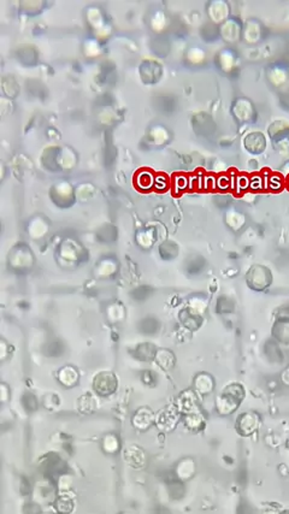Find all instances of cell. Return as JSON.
Instances as JSON below:
<instances>
[{
	"instance_id": "cell-1",
	"label": "cell",
	"mask_w": 289,
	"mask_h": 514,
	"mask_svg": "<svg viewBox=\"0 0 289 514\" xmlns=\"http://www.w3.org/2000/svg\"><path fill=\"white\" fill-rule=\"evenodd\" d=\"M245 398V390L238 383L229 384L222 395L217 399V408L220 414H229L238 408L239 403Z\"/></svg>"
},
{
	"instance_id": "cell-2",
	"label": "cell",
	"mask_w": 289,
	"mask_h": 514,
	"mask_svg": "<svg viewBox=\"0 0 289 514\" xmlns=\"http://www.w3.org/2000/svg\"><path fill=\"white\" fill-rule=\"evenodd\" d=\"M247 281L249 287L256 291H262L271 283V273L264 266H253L248 271Z\"/></svg>"
},
{
	"instance_id": "cell-3",
	"label": "cell",
	"mask_w": 289,
	"mask_h": 514,
	"mask_svg": "<svg viewBox=\"0 0 289 514\" xmlns=\"http://www.w3.org/2000/svg\"><path fill=\"white\" fill-rule=\"evenodd\" d=\"M94 390L99 395L106 396L115 392L117 388V378L111 372H102L95 376L93 382Z\"/></svg>"
},
{
	"instance_id": "cell-4",
	"label": "cell",
	"mask_w": 289,
	"mask_h": 514,
	"mask_svg": "<svg viewBox=\"0 0 289 514\" xmlns=\"http://www.w3.org/2000/svg\"><path fill=\"white\" fill-rule=\"evenodd\" d=\"M258 417L254 414V413L247 412L243 413L242 415H240L238 419V430L241 435H251L253 431L255 430L256 426H258Z\"/></svg>"
},
{
	"instance_id": "cell-5",
	"label": "cell",
	"mask_w": 289,
	"mask_h": 514,
	"mask_svg": "<svg viewBox=\"0 0 289 514\" xmlns=\"http://www.w3.org/2000/svg\"><path fill=\"white\" fill-rule=\"evenodd\" d=\"M178 422V412L175 407H169L159 414L158 426L162 430H171Z\"/></svg>"
},
{
	"instance_id": "cell-6",
	"label": "cell",
	"mask_w": 289,
	"mask_h": 514,
	"mask_svg": "<svg viewBox=\"0 0 289 514\" xmlns=\"http://www.w3.org/2000/svg\"><path fill=\"white\" fill-rule=\"evenodd\" d=\"M124 459L133 467H141L145 464V455L136 447H131L124 452Z\"/></svg>"
},
{
	"instance_id": "cell-7",
	"label": "cell",
	"mask_w": 289,
	"mask_h": 514,
	"mask_svg": "<svg viewBox=\"0 0 289 514\" xmlns=\"http://www.w3.org/2000/svg\"><path fill=\"white\" fill-rule=\"evenodd\" d=\"M181 320L182 323L186 325V328H189V329H197L201 324L200 315L198 314V312L191 310V308L181 312Z\"/></svg>"
},
{
	"instance_id": "cell-8",
	"label": "cell",
	"mask_w": 289,
	"mask_h": 514,
	"mask_svg": "<svg viewBox=\"0 0 289 514\" xmlns=\"http://www.w3.org/2000/svg\"><path fill=\"white\" fill-rule=\"evenodd\" d=\"M54 509L58 514H70L74 509V501L68 495L58 496L54 501Z\"/></svg>"
},
{
	"instance_id": "cell-9",
	"label": "cell",
	"mask_w": 289,
	"mask_h": 514,
	"mask_svg": "<svg viewBox=\"0 0 289 514\" xmlns=\"http://www.w3.org/2000/svg\"><path fill=\"white\" fill-rule=\"evenodd\" d=\"M180 407L186 414L194 412V409L197 408V400L193 393L186 392L184 394H182L180 399Z\"/></svg>"
},
{
	"instance_id": "cell-10",
	"label": "cell",
	"mask_w": 289,
	"mask_h": 514,
	"mask_svg": "<svg viewBox=\"0 0 289 514\" xmlns=\"http://www.w3.org/2000/svg\"><path fill=\"white\" fill-rule=\"evenodd\" d=\"M133 423L136 428L139 429H147L152 423V414L151 412L147 411V409L142 408L134 415V419H133Z\"/></svg>"
},
{
	"instance_id": "cell-11",
	"label": "cell",
	"mask_w": 289,
	"mask_h": 514,
	"mask_svg": "<svg viewBox=\"0 0 289 514\" xmlns=\"http://www.w3.org/2000/svg\"><path fill=\"white\" fill-rule=\"evenodd\" d=\"M59 379L64 385L73 387L77 382V379H79V373L74 369H71V367H66V369L60 371Z\"/></svg>"
},
{
	"instance_id": "cell-12",
	"label": "cell",
	"mask_w": 289,
	"mask_h": 514,
	"mask_svg": "<svg viewBox=\"0 0 289 514\" xmlns=\"http://www.w3.org/2000/svg\"><path fill=\"white\" fill-rule=\"evenodd\" d=\"M196 387L200 393L206 394L213 388V380L207 375H200L196 379Z\"/></svg>"
},
{
	"instance_id": "cell-13",
	"label": "cell",
	"mask_w": 289,
	"mask_h": 514,
	"mask_svg": "<svg viewBox=\"0 0 289 514\" xmlns=\"http://www.w3.org/2000/svg\"><path fill=\"white\" fill-rule=\"evenodd\" d=\"M246 141H251L252 145L247 146L249 151L254 152V153H258V152H262L263 149H264V146H265V141H264V138H263V135L261 134H252L249 135L247 140Z\"/></svg>"
},
{
	"instance_id": "cell-14",
	"label": "cell",
	"mask_w": 289,
	"mask_h": 514,
	"mask_svg": "<svg viewBox=\"0 0 289 514\" xmlns=\"http://www.w3.org/2000/svg\"><path fill=\"white\" fill-rule=\"evenodd\" d=\"M184 422H186V425L191 430H198V429H201V426L204 425V419L196 412L188 413L186 418H184Z\"/></svg>"
},
{
	"instance_id": "cell-15",
	"label": "cell",
	"mask_w": 289,
	"mask_h": 514,
	"mask_svg": "<svg viewBox=\"0 0 289 514\" xmlns=\"http://www.w3.org/2000/svg\"><path fill=\"white\" fill-rule=\"evenodd\" d=\"M80 408L83 412H90L94 408V400L92 396L86 395L80 400Z\"/></svg>"
},
{
	"instance_id": "cell-16",
	"label": "cell",
	"mask_w": 289,
	"mask_h": 514,
	"mask_svg": "<svg viewBox=\"0 0 289 514\" xmlns=\"http://www.w3.org/2000/svg\"><path fill=\"white\" fill-rule=\"evenodd\" d=\"M104 448L109 452V453H113L118 449V442H117V438L113 437V436H108L104 441Z\"/></svg>"
}]
</instances>
